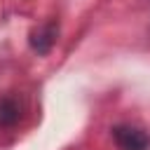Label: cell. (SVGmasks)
<instances>
[{
	"label": "cell",
	"instance_id": "obj_1",
	"mask_svg": "<svg viewBox=\"0 0 150 150\" xmlns=\"http://www.w3.org/2000/svg\"><path fill=\"white\" fill-rule=\"evenodd\" d=\"M112 141L120 150H150V136L131 124L112 127Z\"/></svg>",
	"mask_w": 150,
	"mask_h": 150
},
{
	"label": "cell",
	"instance_id": "obj_3",
	"mask_svg": "<svg viewBox=\"0 0 150 150\" xmlns=\"http://www.w3.org/2000/svg\"><path fill=\"white\" fill-rule=\"evenodd\" d=\"M21 120V105L14 96L0 98V127H14Z\"/></svg>",
	"mask_w": 150,
	"mask_h": 150
},
{
	"label": "cell",
	"instance_id": "obj_2",
	"mask_svg": "<svg viewBox=\"0 0 150 150\" xmlns=\"http://www.w3.org/2000/svg\"><path fill=\"white\" fill-rule=\"evenodd\" d=\"M56 35H59V23L56 21H47L38 28L30 30V38H28V45L35 54L45 56L52 52V47L56 45Z\"/></svg>",
	"mask_w": 150,
	"mask_h": 150
}]
</instances>
